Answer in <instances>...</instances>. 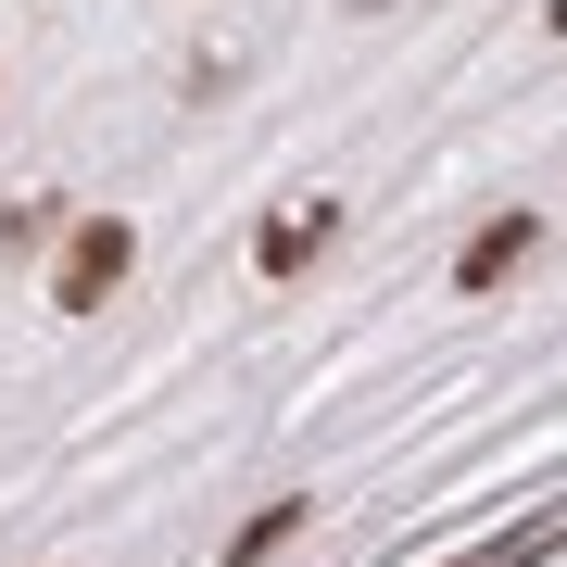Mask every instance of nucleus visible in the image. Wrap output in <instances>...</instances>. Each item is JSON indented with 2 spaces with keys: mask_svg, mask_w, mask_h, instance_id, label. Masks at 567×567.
Here are the masks:
<instances>
[{
  "mask_svg": "<svg viewBox=\"0 0 567 567\" xmlns=\"http://www.w3.org/2000/svg\"><path fill=\"white\" fill-rule=\"evenodd\" d=\"M290 529H303V505H265V517L240 529V543H227V567H265V555H278V543H290Z\"/></svg>",
  "mask_w": 567,
  "mask_h": 567,
  "instance_id": "20e7f679",
  "label": "nucleus"
},
{
  "mask_svg": "<svg viewBox=\"0 0 567 567\" xmlns=\"http://www.w3.org/2000/svg\"><path fill=\"white\" fill-rule=\"evenodd\" d=\"M51 240V203H13V215H0V252H39Z\"/></svg>",
  "mask_w": 567,
  "mask_h": 567,
  "instance_id": "39448f33",
  "label": "nucleus"
},
{
  "mask_svg": "<svg viewBox=\"0 0 567 567\" xmlns=\"http://www.w3.org/2000/svg\"><path fill=\"white\" fill-rule=\"evenodd\" d=\"M126 265H140V240H126V215H89L76 240H63V265H51V303H63V316H102L114 290H126Z\"/></svg>",
  "mask_w": 567,
  "mask_h": 567,
  "instance_id": "f257e3e1",
  "label": "nucleus"
},
{
  "mask_svg": "<svg viewBox=\"0 0 567 567\" xmlns=\"http://www.w3.org/2000/svg\"><path fill=\"white\" fill-rule=\"evenodd\" d=\"M316 240H328V203H316V215H278V227L252 240V265H265V278H290V265H303Z\"/></svg>",
  "mask_w": 567,
  "mask_h": 567,
  "instance_id": "7ed1b4c3",
  "label": "nucleus"
},
{
  "mask_svg": "<svg viewBox=\"0 0 567 567\" xmlns=\"http://www.w3.org/2000/svg\"><path fill=\"white\" fill-rule=\"evenodd\" d=\"M529 252H543V215H529V203H517V215H492V227H480V240H466V265H454V278H466V290H505V278H517V265H529Z\"/></svg>",
  "mask_w": 567,
  "mask_h": 567,
  "instance_id": "f03ea898",
  "label": "nucleus"
}]
</instances>
